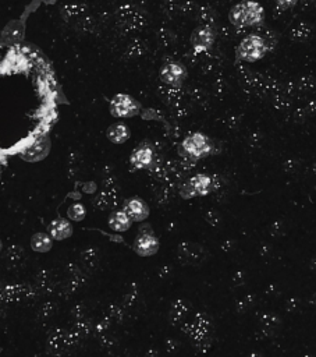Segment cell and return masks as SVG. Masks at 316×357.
Listing matches in <instances>:
<instances>
[{
    "instance_id": "obj_18",
    "label": "cell",
    "mask_w": 316,
    "mask_h": 357,
    "mask_svg": "<svg viewBox=\"0 0 316 357\" xmlns=\"http://www.w3.org/2000/svg\"><path fill=\"white\" fill-rule=\"evenodd\" d=\"M180 195L182 198H192V197H195V193H194V190H192L190 181L181 186Z\"/></svg>"
},
{
    "instance_id": "obj_11",
    "label": "cell",
    "mask_w": 316,
    "mask_h": 357,
    "mask_svg": "<svg viewBox=\"0 0 316 357\" xmlns=\"http://www.w3.org/2000/svg\"><path fill=\"white\" fill-rule=\"evenodd\" d=\"M131 163L136 169H147L153 165V149L148 145H141L131 155Z\"/></svg>"
},
{
    "instance_id": "obj_9",
    "label": "cell",
    "mask_w": 316,
    "mask_h": 357,
    "mask_svg": "<svg viewBox=\"0 0 316 357\" xmlns=\"http://www.w3.org/2000/svg\"><path fill=\"white\" fill-rule=\"evenodd\" d=\"M125 215L130 218L131 222H141L144 219H147L149 215V208L147 204L139 198H134V200L128 201L125 204Z\"/></svg>"
},
{
    "instance_id": "obj_17",
    "label": "cell",
    "mask_w": 316,
    "mask_h": 357,
    "mask_svg": "<svg viewBox=\"0 0 316 357\" xmlns=\"http://www.w3.org/2000/svg\"><path fill=\"white\" fill-rule=\"evenodd\" d=\"M67 215L68 218L73 219V221H82L84 216H85V208L81 204H74V205H71L68 208Z\"/></svg>"
},
{
    "instance_id": "obj_8",
    "label": "cell",
    "mask_w": 316,
    "mask_h": 357,
    "mask_svg": "<svg viewBox=\"0 0 316 357\" xmlns=\"http://www.w3.org/2000/svg\"><path fill=\"white\" fill-rule=\"evenodd\" d=\"M49 141L47 138H39L36 140L34 144L31 146H28L23 154H21V158L28 161V162H36V161H41L44 159L47 152H49Z\"/></svg>"
},
{
    "instance_id": "obj_6",
    "label": "cell",
    "mask_w": 316,
    "mask_h": 357,
    "mask_svg": "<svg viewBox=\"0 0 316 357\" xmlns=\"http://www.w3.org/2000/svg\"><path fill=\"white\" fill-rule=\"evenodd\" d=\"M185 76H187V71L180 63H169L162 67L160 70V80L171 87H180Z\"/></svg>"
},
{
    "instance_id": "obj_20",
    "label": "cell",
    "mask_w": 316,
    "mask_h": 357,
    "mask_svg": "<svg viewBox=\"0 0 316 357\" xmlns=\"http://www.w3.org/2000/svg\"><path fill=\"white\" fill-rule=\"evenodd\" d=\"M276 3L282 7V9H288L297 3V0H276Z\"/></svg>"
},
{
    "instance_id": "obj_1",
    "label": "cell",
    "mask_w": 316,
    "mask_h": 357,
    "mask_svg": "<svg viewBox=\"0 0 316 357\" xmlns=\"http://www.w3.org/2000/svg\"><path fill=\"white\" fill-rule=\"evenodd\" d=\"M230 21L236 27H252L263 21L265 11L256 1L245 0L236 4L230 11Z\"/></svg>"
},
{
    "instance_id": "obj_19",
    "label": "cell",
    "mask_w": 316,
    "mask_h": 357,
    "mask_svg": "<svg viewBox=\"0 0 316 357\" xmlns=\"http://www.w3.org/2000/svg\"><path fill=\"white\" fill-rule=\"evenodd\" d=\"M206 221L211 223V225L216 226V225H219V222H220V215L215 211H209L206 213Z\"/></svg>"
},
{
    "instance_id": "obj_7",
    "label": "cell",
    "mask_w": 316,
    "mask_h": 357,
    "mask_svg": "<svg viewBox=\"0 0 316 357\" xmlns=\"http://www.w3.org/2000/svg\"><path fill=\"white\" fill-rule=\"evenodd\" d=\"M215 41V33L209 27H199L192 33L191 42L196 52L208 50Z\"/></svg>"
},
{
    "instance_id": "obj_15",
    "label": "cell",
    "mask_w": 316,
    "mask_h": 357,
    "mask_svg": "<svg viewBox=\"0 0 316 357\" xmlns=\"http://www.w3.org/2000/svg\"><path fill=\"white\" fill-rule=\"evenodd\" d=\"M128 129L125 127L124 124H121V123H117V124H113L112 127H109V130H107V138L114 143V144H123L127 141V138H128Z\"/></svg>"
},
{
    "instance_id": "obj_13",
    "label": "cell",
    "mask_w": 316,
    "mask_h": 357,
    "mask_svg": "<svg viewBox=\"0 0 316 357\" xmlns=\"http://www.w3.org/2000/svg\"><path fill=\"white\" fill-rule=\"evenodd\" d=\"M190 184H191L192 190L195 193V197L196 195H206L209 194L213 186H212V178L211 176H206V175H196L190 180Z\"/></svg>"
},
{
    "instance_id": "obj_3",
    "label": "cell",
    "mask_w": 316,
    "mask_h": 357,
    "mask_svg": "<svg viewBox=\"0 0 316 357\" xmlns=\"http://www.w3.org/2000/svg\"><path fill=\"white\" fill-rule=\"evenodd\" d=\"M182 151L188 159L196 161L212 152V143L206 135L195 133L182 141Z\"/></svg>"
},
{
    "instance_id": "obj_5",
    "label": "cell",
    "mask_w": 316,
    "mask_h": 357,
    "mask_svg": "<svg viewBox=\"0 0 316 357\" xmlns=\"http://www.w3.org/2000/svg\"><path fill=\"white\" fill-rule=\"evenodd\" d=\"M149 227H141L139 230V236L136 237L135 240V251L142 257L153 256L159 248V242L158 239L153 236V233L150 230H148Z\"/></svg>"
},
{
    "instance_id": "obj_21",
    "label": "cell",
    "mask_w": 316,
    "mask_h": 357,
    "mask_svg": "<svg viewBox=\"0 0 316 357\" xmlns=\"http://www.w3.org/2000/svg\"><path fill=\"white\" fill-rule=\"evenodd\" d=\"M0 250H1V243H0Z\"/></svg>"
},
{
    "instance_id": "obj_12",
    "label": "cell",
    "mask_w": 316,
    "mask_h": 357,
    "mask_svg": "<svg viewBox=\"0 0 316 357\" xmlns=\"http://www.w3.org/2000/svg\"><path fill=\"white\" fill-rule=\"evenodd\" d=\"M73 233V226L64 219H56L49 225V234L55 240H64Z\"/></svg>"
},
{
    "instance_id": "obj_16",
    "label": "cell",
    "mask_w": 316,
    "mask_h": 357,
    "mask_svg": "<svg viewBox=\"0 0 316 357\" xmlns=\"http://www.w3.org/2000/svg\"><path fill=\"white\" fill-rule=\"evenodd\" d=\"M31 247L36 253H47L52 248V237L45 233H36L31 239Z\"/></svg>"
},
{
    "instance_id": "obj_4",
    "label": "cell",
    "mask_w": 316,
    "mask_h": 357,
    "mask_svg": "<svg viewBox=\"0 0 316 357\" xmlns=\"http://www.w3.org/2000/svg\"><path fill=\"white\" fill-rule=\"evenodd\" d=\"M110 112L116 117H131L139 112V103L130 95L119 94L110 102Z\"/></svg>"
},
{
    "instance_id": "obj_10",
    "label": "cell",
    "mask_w": 316,
    "mask_h": 357,
    "mask_svg": "<svg viewBox=\"0 0 316 357\" xmlns=\"http://www.w3.org/2000/svg\"><path fill=\"white\" fill-rule=\"evenodd\" d=\"M179 257L182 264H198L203 258L202 247L194 243H182L179 248Z\"/></svg>"
},
{
    "instance_id": "obj_14",
    "label": "cell",
    "mask_w": 316,
    "mask_h": 357,
    "mask_svg": "<svg viewBox=\"0 0 316 357\" xmlns=\"http://www.w3.org/2000/svg\"><path fill=\"white\" fill-rule=\"evenodd\" d=\"M109 225H110V227H112L113 230H116V232H125V230L130 229L131 221H130V218L125 215L124 211H119L112 213V216H110V219H109Z\"/></svg>"
},
{
    "instance_id": "obj_2",
    "label": "cell",
    "mask_w": 316,
    "mask_h": 357,
    "mask_svg": "<svg viewBox=\"0 0 316 357\" xmlns=\"http://www.w3.org/2000/svg\"><path fill=\"white\" fill-rule=\"evenodd\" d=\"M266 44L259 35H249L238 45L237 57L245 62H256L266 53Z\"/></svg>"
}]
</instances>
